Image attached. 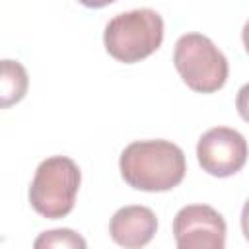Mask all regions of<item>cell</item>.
Returning <instances> with one entry per match:
<instances>
[{"instance_id": "obj_1", "label": "cell", "mask_w": 249, "mask_h": 249, "mask_svg": "<svg viewBox=\"0 0 249 249\" xmlns=\"http://www.w3.org/2000/svg\"><path fill=\"white\" fill-rule=\"evenodd\" d=\"M119 169L132 189L163 193L183 181L187 161L183 150L169 140H136L123 150Z\"/></svg>"}, {"instance_id": "obj_4", "label": "cell", "mask_w": 249, "mask_h": 249, "mask_svg": "<svg viewBox=\"0 0 249 249\" xmlns=\"http://www.w3.org/2000/svg\"><path fill=\"white\" fill-rule=\"evenodd\" d=\"M173 64L181 80L198 93H212L224 88L228 80V58L200 33H185L173 49Z\"/></svg>"}, {"instance_id": "obj_13", "label": "cell", "mask_w": 249, "mask_h": 249, "mask_svg": "<svg viewBox=\"0 0 249 249\" xmlns=\"http://www.w3.org/2000/svg\"><path fill=\"white\" fill-rule=\"evenodd\" d=\"M241 39H243V47H245V51H247V54H249V21L243 25V31H241Z\"/></svg>"}, {"instance_id": "obj_6", "label": "cell", "mask_w": 249, "mask_h": 249, "mask_svg": "<svg viewBox=\"0 0 249 249\" xmlns=\"http://www.w3.org/2000/svg\"><path fill=\"white\" fill-rule=\"evenodd\" d=\"M173 237L179 249H224L226 222L208 204H189L173 218Z\"/></svg>"}, {"instance_id": "obj_7", "label": "cell", "mask_w": 249, "mask_h": 249, "mask_svg": "<svg viewBox=\"0 0 249 249\" xmlns=\"http://www.w3.org/2000/svg\"><path fill=\"white\" fill-rule=\"evenodd\" d=\"M158 231V218L154 210L140 204L119 208L109 222L111 239L126 249L144 247L152 241Z\"/></svg>"}, {"instance_id": "obj_9", "label": "cell", "mask_w": 249, "mask_h": 249, "mask_svg": "<svg viewBox=\"0 0 249 249\" xmlns=\"http://www.w3.org/2000/svg\"><path fill=\"white\" fill-rule=\"evenodd\" d=\"M37 249L41 247H74V249H86V239L82 235H78L76 231L68 230V228H60V230H51V231H43L35 243Z\"/></svg>"}, {"instance_id": "obj_10", "label": "cell", "mask_w": 249, "mask_h": 249, "mask_svg": "<svg viewBox=\"0 0 249 249\" xmlns=\"http://www.w3.org/2000/svg\"><path fill=\"white\" fill-rule=\"evenodd\" d=\"M235 107H237V113L241 115V119L245 123H249V84L239 88L237 97H235Z\"/></svg>"}, {"instance_id": "obj_2", "label": "cell", "mask_w": 249, "mask_h": 249, "mask_svg": "<svg viewBox=\"0 0 249 249\" xmlns=\"http://www.w3.org/2000/svg\"><path fill=\"white\" fill-rule=\"evenodd\" d=\"M163 41V19L152 8L130 10L115 16L105 25L103 43L107 53L124 64L148 58Z\"/></svg>"}, {"instance_id": "obj_11", "label": "cell", "mask_w": 249, "mask_h": 249, "mask_svg": "<svg viewBox=\"0 0 249 249\" xmlns=\"http://www.w3.org/2000/svg\"><path fill=\"white\" fill-rule=\"evenodd\" d=\"M241 231H243L245 239L249 241V198H247V202L243 204V210H241Z\"/></svg>"}, {"instance_id": "obj_8", "label": "cell", "mask_w": 249, "mask_h": 249, "mask_svg": "<svg viewBox=\"0 0 249 249\" xmlns=\"http://www.w3.org/2000/svg\"><path fill=\"white\" fill-rule=\"evenodd\" d=\"M27 72L18 60H2V78H0V105L6 109L23 99L27 91Z\"/></svg>"}, {"instance_id": "obj_12", "label": "cell", "mask_w": 249, "mask_h": 249, "mask_svg": "<svg viewBox=\"0 0 249 249\" xmlns=\"http://www.w3.org/2000/svg\"><path fill=\"white\" fill-rule=\"evenodd\" d=\"M80 4H84L86 8H103V6H109L117 0H78Z\"/></svg>"}, {"instance_id": "obj_5", "label": "cell", "mask_w": 249, "mask_h": 249, "mask_svg": "<svg viewBox=\"0 0 249 249\" xmlns=\"http://www.w3.org/2000/svg\"><path fill=\"white\" fill-rule=\"evenodd\" d=\"M249 156L247 140L230 126H214L206 130L196 144V158L208 175L230 177L241 171Z\"/></svg>"}, {"instance_id": "obj_3", "label": "cell", "mask_w": 249, "mask_h": 249, "mask_svg": "<svg viewBox=\"0 0 249 249\" xmlns=\"http://www.w3.org/2000/svg\"><path fill=\"white\" fill-rule=\"evenodd\" d=\"M82 183L80 167L66 156H51L43 160L29 187V202L33 210L49 220L64 218L72 212Z\"/></svg>"}]
</instances>
